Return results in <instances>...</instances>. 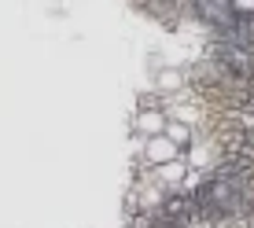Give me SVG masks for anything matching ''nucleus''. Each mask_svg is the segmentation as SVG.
I'll return each mask as SVG.
<instances>
[{"label": "nucleus", "mask_w": 254, "mask_h": 228, "mask_svg": "<svg viewBox=\"0 0 254 228\" xmlns=\"http://www.w3.org/2000/svg\"><path fill=\"white\" fill-rule=\"evenodd\" d=\"M185 180H188V162H185V159L166 162V166H159V170H155V184H159L162 191H177Z\"/></svg>", "instance_id": "7ed1b4c3"}, {"label": "nucleus", "mask_w": 254, "mask_h": 228, "mask_svg": "<svg viewBox=\"0 0 254 228\" xmlns=\"http://www.w3.org/2000/svg\"><path fill=\"white\" fill-rule=\"evenodd\" d=\"M162 136L170 140L181 155H185L188 144H191V125H188V121H181V118H170V121H166V133H162Z\"/></svg>", "instance_id": "20e7f679"}, {"label": "nucleus", "mask_w": 254, "mask_h": 228, "mask_svg": "<svg viewBox=\"0 0 254 228\" xmlns=\"http://www.w3.org/2000/svg\"><path fill=\"white\" fill-rule=\"evenodd\" d=\"M166 121H170V114H162L159 107H144L136 114V121H133V129L144 140H155V136H162L166 133Z\"/></svg>", "instance_id": "f03ea898"}, {"label": "nucleus", "mask_w": 254, "mask_h": 228, "mask_svg": "<svg viewBox=\"0 0 254 228\" xmlns=\"http://www.w3.org/2000/svg\"><path fill=\"white\" fill-rule=\"evenodd\" d=\"M177 159H185V155H181V151H177V147H173L166 136L144 140V162L151 166V170H159V166H166V162H177Z\"/></svg>", "instance_id": "f257e3e1"}]
</instances>
